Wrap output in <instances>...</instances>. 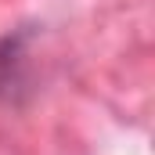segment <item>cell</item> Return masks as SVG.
Wrapping results in <instances>:
<instances>
[{"mask_svg": "<svg viewBox=\"0 0 155 155\" xmlns=\"http://www.w3.org/2000/svg\"><path fill=\"white\" fill-rule=\"evenodd\" d=\"M40 25H15L0 33V108H25L40 94Z\"/></svg>", "mask_w": 155, "mask_h": 155, "instance_id": "cell-1", "label": "cell"}]
</instances>
